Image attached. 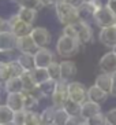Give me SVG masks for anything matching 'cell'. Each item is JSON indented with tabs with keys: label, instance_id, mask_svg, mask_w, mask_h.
I'll list each match as a JSON object with an SVG mask.
<instances>
[{
	"label": "cell",
	"instance_id": "obj_1",
	"mask_svg": "<svg viewBox=\"0 0 116 125\" xmlns=\"http://www.w3.org/2000/svg\"><path fill=\"white\" fill-rule=\"evenodd\" d=\"M79 41L74 39V37H68V36H59V39L56 40V45H55V51H56V55L60 56L63 59H68L75 56L78 52L81 51Z\"/></svg>",
	"mask_w": 116,
	"mask_h": 125
},
{
	"label": "cell",
	"instance_id": "obj_2",
	"mask_svg": "<svg viewBox=\"0 0 116 125\" xmlns=\"http://www.w3.org/2000/svg\"><path fill=\"white\" fill-rule=\"evenodd\" d=\"M55 14L56 18L63 26L70 25V23H75L79 21L78 18V12H76V6H73L70 3H66L63 0L55 3Z\"/></svg>",
	"mask_w": 116,
	"mask_h": 125
},
{
	"label": "cell",
	"instance_id": "obj_3",
	"mask_svg": "<svg viewBox=\"0 0 116 125\" xmlns=\"http://www.w3.org/2000/svg\"><path fill=\"white\" fill-rule=\"evenodd\" d=\"M67 96L68 99L76 102L78 104H82L85 100H87V87L76 80H71L67 84Z\"/></svg>",
	"mask_w": 116,
	"mask_h": 125
},
{
	"label": "cell",
	"instance_id": "obj_4",
	"mask_svg": "<svg viewBox=\"0 0 116 125\" xmlns=\"http://www.w3.org/2000/svg\"><path fill=\"white\" fill-rule=\"evenodd\" d=\"M30 37L33 39L37 48H47L52 43L51 32L44 26H33L30 30Z\"/></svg>",
	"mask_w": 116,
	"mask_h": 125
},
{
	"label": "cell",
	"instance_id": "obj_5",
	"mask_svg": "<svg viewBox=\"0 0 116 125\" xmlns=\"http://www.w3.org/2000/svg\"><path fill=\"white\" fill-rule=\"evenodd\" d=\"M7 23H8V30H10L15 37L27 36V34H30V30H32V28H33L32 25L21 21L17 14L10 15L7 18Z\"/></svg>",
	"mask_w": 116,
	"mask_h": 125
},
{
	"label": "cell",
	"instance_id": "obj_6",
	"mask_svg": "<svg viewBox=\"0 0 116 125\" xmlns=\"http://www.w3.org/2000/svg\"><path fill=\"white\" fill-rule=\"evenodd\" d=\"M76 30V40L79 41L81 45H87L93 41V28L90 22H85V21H78L74 23Z\"/></svg>",
	"mask_w": 116,
	"mask_h": 125
},
{
	"label": "cell",
	"instance_id": "obj_7",
	"mask_svg": "<svg viewBox=\"0 0 116 125\" xmlns=\"http://www.w3.org/2000/svg\"><path fill=\"white\" fill-rule=\"evenodd\" d=\"M67 84H68V81H66V80L56 81V89H55V92L52 94V96L49 98L51 104L55 109L63 107L64 102L67 100V98H68V96H67Z\"/></svg>",
	"mask_w": 116,
	"mask_h": 125
},
{
	"label": "cell",
	"instance_id": "obj_8",
	"mask_svg": "<svg viewBox=\"0 0 116 125\" xmlns=\"http://www.w3.org/2000/svg\"><path fill=\"white\" fill-rule=\"evenodd\" d=\"M33 56H34V65H36V67H42V69H47L53 61H56L55 59V52L52 50H49V47L37 48L36 52L33 54Z\"/></svg>",
	"mask_w": 116,
	"mask_h": 125
},
{
	"label": "cell",
	"instance_id": "obj_9",
	"mask_svg": "<svg viewBox=\"0 0 116 125\" xmlns=\"http://www.w3.org/2000/svg\"><path fill=\"white\" fill-rule=\"evenodd\" d=\"M116 15L113 14L108 7H100L96 11L94 17H93V21L94 23L101 29V28H107V26H111L115 23Z\"/></svg>",
	"mask_w": 116,
	"mask_h": 125
},
{
	"label": "cell",
	"instance_id": "obj_10",
	"mask_svg": "<svg viewBox=\"0 0 116 125\" xmlns=\"http://www.w3.org/2000/svg\"><path fill=\"white\" fill-rule=\"evenodd\" d=\"M98 69H100L101 73H107V74L116 73V54L112 50L105 52L100 58V61H98Z\"/></svg>",
	"mask_w": 116,
	"mask_h": 125
},
{
	"label": "cell",
	"instance_id": "obj_11",
	"mask_svg": "<svg viewBox=\"0 0 116 125\" xmlns=\"http://www.w3.org/2000/svg\"><path fill=\"white\" fill-rule=\"evenodd\" d=\"M15 43L17 37L10 30H4L0 33V54L1 55H10L15 51Z\"/></svg>",
	"mask_w": 116,
	"mask_h": 125
},
{
	"label": "cell",
	"instance_id": "obj_12",
	"mask_svg": "<svg viewBox=\"0 0 116 125\" xmlns=\"http://www.w3.org/2000/svg\"><path fill=\"white\" fill-rule=\"evenodd\" d=\"M97 37H98V41L104 47L112 50L116 44V28L113 25L107 26V28H101Z\"/></svg>",
	"mask_w": 116,
	"mask_h": 125
},
{
	"label": "cell",
	"instance_id": "obj_13",
	"mask_svg": "<svg viewBox=\"0 0 116 125\" xmlns=\"http://www.w3.org/2000/svg\"><path fill=\"white\" fill-rule=\"evenodd\" d=\"M97 10L98 7L93 1H82V3H79L76 6L78 18H79V21H85V22L93 21V17H94Z\"/></svg>",
	"mask_w": 116,
	"mask_h": 125
},
{
	"label": "cell",
	"instance_id": "obj_14",
	"mask_svg": "<svg viewBox=\"0 0 116 125\" xmlns=\"http://www.w3.org/2000/svg\"><path fill=\"white\" fill-rule=\"evenodd\" d=\"M60 65V74H62V80L66 81H71L75 80L76 74H78V67L76 63L71 59H63L59 62Z\"/></svg>",
	"mask_w": 116,
	"mask_h": 125
},
{
	"label": "cell",
	"instance_id": "obj_15",
	"mask_svg": "<svg viewBox=\"0 0 116 125\" xmlns=\"http://www.w3.org/2000/svg\"><path fill=\"white\" fill-rule=\"evenodd\" d=\"M102 111V106L101 104H97V103L91 102V100H85L82 104H81V109H79V118L86 121L87 118L93 117L96 114L101 113Z\"/></svg>",
	"mask_w": 116,
	"mask_h": 125
},
{
	"label": "cell",
	"instance_id": "obj_16",
	"mask_svg": "<svg viewBox=\"0 0 116 125\" xmlns=\"http://www.w3.org/2000/svg\"><path fill=\"white\" fill-rule=\"evenodd\" d=\"M3 103L7 104L12 111L23 110V92H10V94H4Z\"/></svg>",
	"mask_w": 116,
	"mask_h": 125
},
{
	"label": "cell",
	"instance_id": "obj_17",
	"mask_svg": "<svg viewBox=\"0 0 116 125\" xmlns=\"http://www.w3.org/2000/svg\"><path fill=\"white\" fill-rule=\"evenodd\" d=\"M37 50V45L34 44L33 39L30 34L27 36H21L17 37V43H15V51L23 52V54H34Z\"/></svg>",
	"mask_w": 116,
	"mask_h": 125
},
{
	"label": "cell",
	"instance_id": "obj_18",
	"mask_svg": "<svg viewBox=\"0 0 116 125\" xmlns=\"http://www.w3.org/2000/svg\"><path fill=\"white\" fill-rule=\"evenodd\" d=\"M109 95L107 92H104L102 89H100L97 85H90L89 88H87V99L91 100V102L97 103V104H104V103L108 100Z\"/></svg>",
	"mask_w": 116,
	"mask_h": 125
},
{
	"label": "cell",
	"instance_id": "obj_19",
	"mask_svg": "<svg viewBox=\"0 0 116 125\" xmlns=\"http://www.w3.org/2000/svg\"><path fill=\"white\" fill-rule=\"evenodd\" d=\"M15 14L19 17L21 21L23 22L29 23V25H34V22L37 21V15H38V11L37 10H33V8H27V7H22L19 6L18 11L15 12Z\"/></svg>",
	"mask_w": 116,
	"mask_h": 125
},
{
	"label": "cell",
	"instance_id": "obj_20",
	"mask_svg": "<svg viewBox=\"0 0 116 125\" xmlns=\"http://www.w3.org/2000/svg\"><path fill=\"white\" fill-rule=\"evenodd\" d=\"M94 85H97L100 89H102V91L107 92L108 95H111V89H112V76L100 72V74H98L94 80Z\"/></svg>",
	"mask_w": 116,
	"mask_h": 125
},
{
	"label": "cell",
	"instance_id": "obj_21",
	"mask_svg": "<svg viewBox=\"0 0 116 125\" xmlns=\"http://www.w3.org/2000/svg\"><path fill=\"white\" fill-rule=\"evenodd\" d=\"M41 104V99L32 95L29 92H23V110L26 111H38Z\"/></svg>",
	"mask_w": 116,
	"mask_h": 125
},
{
	"label": "cell",
	"instance_id": "obj_22",
	"mask_svg": "<svg viewBox=\"0 0 116 125\" xmlns=\"http://www.w3.org/2000/svg\"><path fill=\"white\" fill-rule=\"evenodd\" d=\"M15 59L18 61V63L22 66V69L25 70V72H32V70L36 67L33 54H23V52H18V55L15 56Z\"/></svg>",
	"mask_w": 116,
	"mask_h": 125
},
{
	"label": "cell",
	"instance_id": "obj_23",
	"mask_svg": "<svg viewBox=\"0 0 116 125\" xmlns=\"http://www.w3.org/2000/svg\"><path fill=\"white\" fill-rule=\"evenodd\" d=\"M3 91L4 94H10V92H23L21 77H10L7 81L3 83Z\"/></svg>",
	"mask_w": 116,
	"mask_h": 125
},
{
	"label": "cell",
	"instance_id": "obj_24",
	"mask_svg": "<svg viewBox=\"0 0 116 125\" xmlns=\"http://www.w3.org/2000/svg\"><path fill=\"white\" fill-rule=\"evenodd\" d=\"M37 87H38V89H40V92H41V95H42L44 99H49V98L52 96V94L55 92V89H56V81H53V80L49 78V80L38 84Z\"/></svg>",
	"mask_w": 116,
	"mask_h": 125
},
{
	"label": "cell",
	"instance_id": "obj_25",
	"mask_svg": "<svg viewBox=\"0 0 116 125\" xmlns=\"http://www.w3.org/2000/svg\"><path fill=\"white\" fill-rule=\"evenodd\" d=\"M53 115H55V107L52 104L44 107L40 111V118L42 125H53Z\"/></svg>",
	"mask_w": 116,
	"mask_h": 125
},
{
	"label": "cell",
	"instance_id": "obj_26",
	"mask_svg": "<svg viewBox=\"0 0 116 125\" xmlns=\"http://www.w3.org/2000/svg\"><path fill=\"white\" fill-rule=\"evenodd\" d=\"M12 117H14V111L11 110L7 104H4L1 102L0 103V125L12 122Z\"/></svg>",
	"mask_w": 116,
	"mask_h": 125
},
{
	"label": "cell",
	"instance_id": "obj_27",
	"mask_svg": "<svg viewBox=\"0 0 116 125\" xmlns=\"http://www.w3.org/2000/svg\"><path fill=\"white\" fill-rule=\"evenodd\" d=\"M21 81H22V87H23V92H32L37 87L30 72H23L21 76Z\"/></svg>",
	"mask_w": 116,
	"mask_h": 125
},
{
	"label": "cell",
	"instance_id": "obj_28",
	"mask_svg": "<svg viewBox=\"0 0 116 125\" xmlns=\"http://www.w3.org/2000/svg\"><path fill=\"white\" fill-rule=\"evenodd\" d=\"M63 109L66 110V113L68 114L70 117H79L81 104H78V103L74 102V100H71V99L67 98V100H66L64 104H63Z\"/></svg>",
	"mask_w": 116,
	"mask_h": 125
},
{
	"label": "cell",
	"instance_id": "obj_29",
	"mask_svg": "<svg viewBox=\"0 0 116 125\" xmlns=\"http://www.w3.org/2000/svg\"><path fill=\"white\" fill-rule=\"evenodd\" d=\"M30 73H32V77H33V80H34V83H36L37 85L41 84V83H44V81L49 80V76H48L47 69H42V67H34Z\"/></svg>",
	"mask_w": 116,
	"mask_h": 125
},
{
	"label": "cell",
	"instance_id": "obj_30",
	"mask_svg": "<svg viewBox=\"0 0 116 125\" xmlns=\"http://www.w3.org/2000/svg\"><path fill=\"white\" fill-rule=\"evenodd\" d=\"M47 72H48V76H49L51 80H53V81L62 80V74H60V65H59L58 61H53V62L47 67Z\"/></svg>",
	"mask_w": 116,
	"mask_h": 125
},
{
	"label": "cell",
	"instance_id": "obj_31",
	"mask_svg": "<svg viewBox=\"0 0 116 125\" xmlns=\"http://www.w3.org/2000/svg\"><path fill=\"white\" fill-rule=\"evenodd\" d=\"M8 62V67H10V76L11 77H21L22 73L25 70L22 69V66L18 63V61L15 58H11V59H7Z\"/></svg>",
	"mask_w": 116,
	"mask_h": 125
},
{
	"label": "cell",
	"instance_id": "obj_32",
	"mask_svg": "<svg viewBox=\"0 0 116 125\" xmlns=\"http://www.w3.org/2000/svg\"><path fill=\"white\" fill-rule=\"evenodd\" d=\"M68 114L66 113L63 107H58L55 109V115H53V125H64L66 121L68 120Z\"/></svg>",
	"mask_w": 116,
	"mask_h": 125
},
{
	"label": "cell",
	"instance_id": "obj_33",
	"mask_svg": "<svg viewBox=\"0 0 116 125\" xmlns=\"http://www.w3.org/2000/svg\"><path fill=\"white\" fill-rule=\"evenodd\" d=\"M23 125H42L40 118V111H26V118Z\"/></svg>",
	"mask_w": 116,
	"mask_h": 125
},
{
	"label": "cell",
	"instance_id": "obj_34",
	"mask_svg": "<svg viewBox=\"0 0 116 125\" xmlns=\"http://www.w3.org/2000/svg\"><path fill=\"white\" fill-rule=\"evenodd\" d=\"M10 67H8V62L0 59V84H3L4 81H7L10 78Z\"/></svg>",
	"mask_w": 116,
	"mask_h": 125
},
{
	"label": "cell",
	"instance_id": "obj_35",
	"mask_svg": "<svg viewBox=\"0 0 116 125\" xmlns=\"http://www.w3.org/2000/svg\"><path fill=\"white\" fill-rule=\"evenodd\" d=\"M87 125H107L105 122V117H104V113H98L96 114V115H93V117L87 118L86 120Z\"/></svg>",
	"mask_w": 116,
	"mask_h": 125
},
{
	"label": "cell",
	"instance_id": "obj_36",
	"mask_svg": "<svg viewBox=\"0 0 116 125\" xmlns=\"http://www.w3.org/2000/svg\"><path fill=\"white\" fill-rule=\"evenodd\" d=\"M104 117H105L107 125H116V106L108 109L104 113Z\"/></svg>",
	"mask_w": 116,
	"mask_h": 125
},
{
	"label": "cell",
	"instance_id": "obj_37",
	"mask_svg": "<svg viewBox=\"0 0 116 125\" xmlns=\"http://www.w3.org/2000/svg\"><path fill=\"white\" fill-rule=\"evenodd\" d=\"M18 6L27 7V8H33V10H37V11H38L40 8H42L40 0H21V3H19Z\"/></svg>",
	"mask_w": 116,
	"mask_h": 125
},
{
	"label": "cell",
	"instance_id": "obj_38",
	"mask_svg": "<svg viewBox=\"0 0 116 125\" xmlns=\"http://www.w3.org/2000/svg\"><path fill=\"white\" fill-rule=\"evenodd\" d=\"M26 118V110H19L14 111V117H12V124L14 125H23Z\"/></svg>",
	"mask_w": 116,
	"mask_h": 125
},
{
	"label": "cell",
	"instance_id": "obj_39",
	"mask_svg": "<svg viewBox=\"0 0 116 125\" xmlns=\"http://www.w3.org/2000/svg\"><path fill=\"white\" fill-rule=\"evenodd\" d=\"M62 34L76 39V30H75V26H74V23H70V25H64V26H63Z\"/></svg>",
	"mask_w": 116,
	"mask_h": 125
},
{
	"label": "cell",
	"instance_id": "obj_40",
	"mask_svg": "<svg viewBox=\"0 0 116 125\" xmlns=\"http://www.w3.org/2000/svg\"><path fill=\"white\" fill-rule=\"evenodd\" d=\"M81 118L79 117H68V120L66 121L64 125H79Z\"/></svg>",
	"mask_w": 116,
	"mask_h": 125
},
{
	"label": "cell",
	"instance_id": "obj_41",
	"mask_svg": "<svg viewBox=\"0 0 116 125\" xmlns=\"http://www.w3.org/2000/svg\"><path fill=\"white\" fill-rule=\"evenodd\" d=\"M4 30H8V23H7V19L0 17V33L4 32Z\"/></svg>",
	"mask_w": 116,
	"mask_h": 125
},
{
	"label": "cell",
	"instance_id": "obj_42",
	"mask_svg": "<svg viewBox=\"0 0 116 125\" xmlns=\"http://www.w3.org/2000/svg\"><path fill=\"white\" fill-rule=\"evenodd\" d=\"M60 0H40V3L42 7H49V6H55V3H58Z\"/></svg>",
	"mask_w": 116,
	"mask_h": 125
},
{
	"label": "cell",
	"instance_id": "obj_43",
	"mask_svg": "<svg viewBox=\"0 0 116 125\" xmlns=\"http://www.w3.org/2000/svg\"><path fill=\"white\" fill-rule=\"evenodd\" d=\"M107 7L116 15V0H108V3H107Z\"/></svg>",
	"mask_w": 116,
	"mask_h": 125
},
{
	"label": "cell",
	"instance_id": "obj_44",
	"mask_svg": "<svg viewBox=\"0 0 116 125\" xmlns=\"http://www.w3.org/2000/svg\"><path fill=\"white\" fill-rule=\"evenodd\" d=\"M112 76V89H111V95L116 96V73L111 74Z\"/></svg>",
	"mask_w": 116,
	"mask_h": 125
},
{
	"label": "cell",
	"instance_id": "obj_45",
	"mask_svg": "<svg viewBox=\"0 0 116 125\" xmlns=\"http://www.w3.org/2000/svg\"><path fill=\"white\" fill-rule=\"evenodd\" d=\"M91 1H93L98 8L100 7H107V3H108V0H91Z\"/></svg>",
	"mask_w": 116,
	"mask_h": 125
},
{
	"label": "cell",
	"instance_id": "obj_46",
	"mask_svg": "<svg viewBox=\"0 0 116 125\" xmlns=\"http://www.w3.org/2000/svg\"><path fill=\"white\" fill-rule=\"evenodd\" d=\"M63 1H66V3H70V4H73V6H78V4L81 3V0H63Z\"/></svg>",
	"mask_w": 116,
	"mask_h": 125
},
{
	"label": "cell",
	"instance_id": "obj_47",
	"mask_svg": "<svg viewBox=\"0 0 116 125\" xmlns=\"http://www.w3.org/2000/svg\"><path fill=\"white\" fill-rule=\"evenodd\" d=\"M3 96H4V91H3V84H0V103L3 102V99H4Z\"/></svg>",
	"mask_w": 116,
	"mask_h": 125
},
{
	"label": "cell",
	"instance_id": "obj_48",
	"mask_svg": "<svg viewBox=\"0 0 116 125\" xmlns=\"http://www.w3.org/2000/svg\"><path fill=\"white\" fill-rule=\"evenodd\" d=\"M79 125H87V122H86V121H83V120H81Z\"/></svg>",
	"mask_w": 116,
	"mask_h": 125
},
{
	"label": "cell",
	"instance_id": "obj_49",
	"mask_svg": "<svg viewBox=\"0 0 116 125\" xmlns=\"http://www.w3.org/2000/svg\"><path fill=\"white\" fill-rule=\"evenodd\" d=\"M10 1H12V3H17V4L21 3V0H10Z\"/></svg>",
	"mask_w": 116,
	"mask_h": 125
},
{
	"label": "cell",
	"instance_id": "obj_50",
	"mask_svg": "<svg viewBox=\"0 0 116 125\" xmlns=\"http://www.w3.org/2000/svg\"><path fill=\"white\" fill-rule=\"evenodd\" d=\"M112 51H113V52H115V54H116V44H115V47L112 48Z\"/></svg>",
	"mask_w": 116,
	"mask_h": 125
},
{
	"label": "cell",
	"instance_id": "obj_51",
	"mask_svg": "<svg viewBox=\"0 0 116 125\" xmlns=\"http://www.w3.org/2000/svg\"><path fill=\"white\" fill-rule=\"evenodd\" d=\"M82 1H91V0H81V3H82Z\"/></svg>",
	"mask_w": 116,
	"mask_h": 125
},
{
	"label": "cell",
	"instance_id": "obj_52",
	"mask_svg": "<svg viewBox=\"0 0 116 125\" xmlns=\"http://www.w3.org/2000/svg\"><path fill=\"white\" fill-rule=\"evenodd\" d=\"M3 125H14L12 122H10V124H3Z\"/></svg>",
	"mask_w": 116,
	"mask_h": 125
},
{
	"label": "cell",
	"instance_id": "obj_53",
	"mask_svg": "<svg viewBox=\"0 0 116 125\" xmlns=\"http://www.w3.org/2000/svg\"><path fill=\"white\" fill-rule=\"evenodd\" d=\"M113 26H115V28H116V19H115V23H113Z\"/></svg>",
	"mask_w": 116,
	"mask_h": 125
}]
</instances>
